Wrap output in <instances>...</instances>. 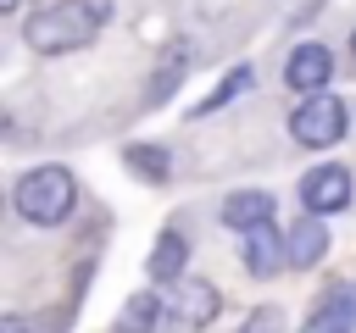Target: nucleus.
Listing matches in <instances>:
<instances>
[{
	"mask_svg": "<svg viewBox=\"0 0 356 333\" xmlns=\"http://www.w3.org/2000/svg\"><path fill=\"white\" fill-rule=\"evenodd\" d=\"M100 22H106V0H56V6L33 11L22 33H28V44H33V50L61 56V50L89 44V39L100 33Z\"/></svg>",
	"mask_w": 356,
	"mask_h": 333,
	"instance_id": "f257e3e1",
	"label": "nucleus"
},
{
	"mask_svg": "<svg viewBox=\"0 0 356 333\" xmlns=\"http://www.w3.org/2000/svg\"><path fill=\"white\" fill-rule=\"evenodd\" d=\"M72 200H78V183H72L67 166H33V172H22L17 189H11V205H17L28 222H39V228L61 222V216L72 211Z\"/></svg>",
	"mask_w": 356,
	"mask_h": 333,
	"instance_id": "f03ea898",
	"label": "nucleus"
},
{
	"mask_svg": "<svg viewBox=\"0 0 356 333\" xmlns=\"http://www.w3.org/2000/svg\"><path fill=\"white\" fill-rule=\"evenodd\" d=\"M345 100H334L328 89L323 94H306V105L289 117V133L300 139V144H312V150H323V144H339L345 139Z\"/></svg>",
	"mask_w": 356,
	"mask_h": 333,
	"instance_id": "7ed1b4c3",
	"label": "nucleus"
},
{
	"mask_svg": "<svg viewBox=\"0 0 356 333\" xmlns=\"http://www.w3.org/2000/svg\"><path fill=\"white\" fill-rule=\"evenodd\" d=\"M300 205L312 216H328V211H345L350 205V166H317L300 178Z\"/></svg>",
	"mask_w": 356,
	"mask_h": 333,
	"instance_id": "20e7f679",
	"label": "nucleus"
},
{
	"mask_svg": "<svg viewBox=\"0 0 356 333\" xmlns=\"http://www.w3.org/2000/svg\"><path fill=\"white\" fill-rule=\"evenodd\" d=\"M328 72H334V56H328L317 39L295 44V50H289V61H284V83H289V89H300V94H323Z\"/></svg>",
	"mask_w": 356,
	"mask_h": 333,
	"instance_id": "39448f33",
	"label": "nucleus"
},
{
	"mask_svg": "<svg viewBox=\"0 0 356 333\" xmlns=\"http://www.w3.org/2000/svg\"><path fill=\"white\" fill-rule=\"evenodd\" d=\"M284 261H289V239H278L273 222H261V228L245 233V266H250V278H273Z\"/></svg>",
	"mask_w": 356,
	"mask_h": 333,
	"instance_id": "423d86ee",
	"label": "nucleus"
},
{
	"mask_svg": "<svg viewBox=\"0 0 356 333\" xmlns=\"http://www.w3.org/2000/svg\"><path fill=\"white\" fill-rule=\"evenodd\" d=\"M184 327H200V322H211L217 316V289L211 283H200V278H184L178 289H172V305H167Z\"/></svg>",
	"mask_w": 356,
	"mask_h": 333,
	"instance_id": "0eeeda50",
	"label": "nucleus"
},
{
	"mask_svg": "<svg viewBox=\"0 0 356 333\" xmlns=\"http://www.w3.org/2000/svg\"><path fill=\"white\" fill-rule=\"evenodd\" d=\"M300 333H356V289H334V294L306 316Z\"/></svg>",
	"mask_w": 356,
	"mask_h": 333,
	"instance_id": "6e6552de",
	"label": "nucleus"
},
{
	"mask_svg": "<svg viewBox=\"0 0 356 333\" xmlns=\"http://www.w3.org/2000/svg\"><path fill=\"white\" fill-rule=\"evenodd\" d=\"M222 222L239 228V233L273 222V194H267V189H239V194H228V200H222Z\"/></svg>",
	"mask_w": 356,
	"mask_h": 333,
	"instance_id": "1a4fd4ad",
	"label": "nucleus"
},
{
	"mask_svg": "<svg viewBox=\"0 0 356 333\" xmlns=\"http://www.w3.org/2000/svg\"><path fill=\"white\" fill-rule=\"evenodd\" d=\"M328 255V228H323V216H300L295 228H289V266H317Z\"/></svg>",
	"mask_w": 356,
	"mask_h": 333,
	"instance_id": "9d476101",
	"label": "nucleus"
},
{
	"mask_svg": "<svg viewBox=\"0 0 356 333\" xmlns=\"http://www.w3.org/2000/svg\"><path fill=\"white\" fill-rule=\"evenodd\" d=\"M184 255H189V244H184V233L178 228H167L161 239H156V250H150V278L156 283H184Z\"/></svg>",
	"mask_w": 356,
	"mask_h": 333,
	"instance_id": "9b49d317",
	"label": "nucleus"
},
{
	"mask_svg": "<svg viewBox=\"0 0 356 333\" xmlns=\"http://www.w3.org/2000/svg\"><path fill=\"white\" fill-rule=\"evenodd\" d=\"M161 316V300L156 294H128L122 311H117V333H150Z\"/></svg>",
	"mask_w": 356,
	"mask_h": 333,
	"instance_id": "f8f14e48",
	"label": "nucleus"
},
{
	"mask_svg": "<svg viewBox=\"0 0 356 333\" xmlns=\"http://www.w3.org/2000/svg\"><path fill=\"white\" fill-rule=\"evenodd\" d=\"M184 67H189V44H172V50L161 56V67H156V78H150V105H161V100L172 94V83L184 78Z\"/></svg>",
	"mask_w": 356,
	"mask_h": 333,
	"instance_id": "ddd939ff",
	"label": "nucleus"
},
{
	"mask_svg": "<svg viewBox=\"0 0 356 333\" xmlns=\"http://www.w3.org/2000/svg\"><path fill=\"white\" fill-rule=\"evenodd\" d=\"M122 161H128L139 178H150V183H161V178L172 172V155H167L161 144H128V150H122Z\"/></svg>",
	"mask_w": 356,
	"mask_h": 333,
	"instance_id": "4468645a",
	"label": "nucleus"
},
{
	"mask_svg": "<svg viewBox=\"0 0 356 333\" xmlns=\"http://www.w3.org/2000/svg\"><path fill=\"white\" fill-rule=\"evenodd\" d=\"M245 83H250V67H234V72L222 78V89H217V94H206V100L195 105V117H206V111H217V105H228V100H234V94L245 89Z\"/></svg>",
	"mask_w": 356,
	"mask_h": 333,
	"instance_id": "2eb2a0df",
	"label": "nucleus"
},
{
	"mask_svg": "<svg viewBox=\"0 0 356 333\" xmlns=\"http://www.w3.org/2000/svg\"><path fill=\"white\" fill-rule=\"evenodd\" d=\"M0 333H28V322H22L17 311H6V316H0Z\"/></svg>",
	"mask_w": 356,
	"mask_h": 333,
	"instance_id": "dca6fc26",
	"label": "nucleus"
},
{
	"mask_svg": "<svg viewBox=\"0 0 356 333\" xmlns=\"http://www.w3.org/2000/svg\"><path fill=\"white\" fill-rule=\"evenodd\" d=\"M0 11H17V0H0Z\"/></svg>",
	"mask_w": 356,
	"mask_h": 333,
	"instance_id": "f3484780",
	"label": "nucleus"
},
{
	"mask_svg": "<svg viewBox=\"0 0 356 333\" xmlns=\"http://www.w3.org/2000/svg\"><path fill=\"white\" fill-rule=\"evenodd\" d=\"M350 56H356V33H350Z\"/></svg>",
	"mask_w": 356,
	"mask_h": 333,
	"instance_id": "a211bd4d",
	"label": "nucleus"
}]
</instances>
